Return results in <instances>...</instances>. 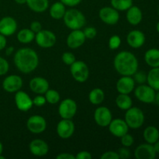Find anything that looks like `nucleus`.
Here are the masks:
<instances>
[{"label":"nucleus","mask_w":159,"mask_h":159,"mask_svg":"<svg viewBox=\"0 0 159 159\" xmlns=\"http://www.w3.org/2000/svg\"><path fill=\"white\" fill-rule=\"evenodd\" d=\"M14 64L22 73L29 74L34 71L39 65V57L34 50L28 48H20L13 57Z\"/></svg>","instance_id":"f257e3e1"},{"label":"nucleus","mask_w":159,"mask_h":159,"mask_svg":"<svg viewBox=\"0 0 159 159\" xmlns=\"http://www.w3.org/2000/svg\"><path fill=\"white\" fill-rule=\"evenodd\" d=\"M113 65L116 71L121 75L133 76L138 69V61L131 52L124 51L116 54Z\"/></svg>","instance_id":"f03ea898"},{"label":"nucleus","mask_w":159,"mask_h":159,"mask_svg":"<svg viewBox=\"0 0 159 159\" xmlns=\"http://www.w3.org/2000/svg\"><path fill=\"white\" fill-rule=\"evenodd\" d=\"M63 20L65 26L71 30L82 29L86 22L84 14L79 9L74 8L66 10Z\"/></svg>","instance_id":"7ed1b4c3"},{"label":"nucleus","mask_w":159,"mask_h":159,"mask_svg":"<svg viewBox=\"0 0 159 159\" xmlns=\"http://www.w3.org/2000/svg\"><path fill=\"white\" fill-rule=\"evenodd\" d=\"M125 122L129 128L138 129L144 124V114L142 110L138 107H130L126 110Z\"/></svg>","instance_id":"20e7f679"},{"label":"nucleus","mask_w":159,"mask_h":159,"mask_svg":"<svg viewBox=\"0 0 159 159\" xmlns=\"http://www.w3.org/2000/svg\"><path fill=\"white\" fill-rule=\"evenodd\" d=\"M70 72L73 79L78 82H85L89 76V70L82 61H75L70 65Z\"/></svg>","instance_id":"39448f33"},{"label":"nucleus","mask_w":159,"mask_h":159,"mask_svg":"<svg viewBox=\"0 0 159 159\" xmlns=\"http://www.w3.org/2000/svg\"><path fill=\"white\" fill-rule=\"evenodd\" d=\"M155 90L150 85L141 84L134 90V95L137 99L144 103H152L155 102Z\"/></svg>","instance_id":"423d86ee"},{"label":"nucleus","mask_w":159,"mask_h":159,"mask_svg":"<svg viewBox=\"0 0 159 159\" xmlns=\"http://www.w3.org/2000/svg\"><path fill=\"white\" fill-rule=\"evenodd\" d=\"M77 109L78 106L75 101L68 98L61 102L58 113L62 119H72L77 113Z\"/></svg>","instance_id":"0eeeda50"},{"label":"nucleus","mask_w":159,"mask_h":159,"mask_svg":"<svg viewBox=\"0 0 159 159\" xmlns=\"http://www.w3.org/2000/svg\"><path fill=\"white\" fill-rule=\"evenodd\" d=\"M36 43L42 48H51L54 46L57 41L56 36L52 31L41 30L40 32L36 34Z\"/></svg>","instance_id":"6e6552de"},{"label":"nucleus","mask_w":159,"mask_h":159,"mask_svg":"<svg viewBox=\"0 0 159 159\" xmlns=\"http://www.w3.org/2000/svg\"><path fill=\"white\" fill-rule=\"evenodd\" d=\"M26 127L33 134L43 133L47 128V121L42 116L33 115L27 120Z\"/></svg>","instance_id":"1a4fd4ad"},{"label":"nucleus","mask_w":159,"mask_h":159,"mask_svg":"<svg viewBox=\"0 0 159 159\" xmlns=\"http://www.w3.org/2000/svg\"><path fill=\"white\" fill-rule=\"evenodd\" d=\"M99 16L100 20L103 23L108 25H115L120 20L119 11L113 7L105 6L99 10Z\"/></svg>","instance_id":"9d476101"},{"label":"nucleus","mask_w":159,"mask_h":159,"mask_svg":"<svg viewBox=\"0 0 159 159\" xmlns=\"http://www.w3.org/2000/svg\"><path fill=\"white\" fill-rule=\"evenodd\" d=\"M94 120L97 125L102 127H108L113 120L111 111L106 107H98L94 112Z\"/></svg>","instance_id":"9b49d317"},{"label":"nucleus","mask_w":159,"mask_h":159,"mask_svg":"<svg viewBox=\"0 0 159 159\" xmlns=\"http://www.w3.org/2000/svg\"><path fill=\"white\" fill-rule=\"evenodd\" d=\"M23 86V79L17 75H10L5 78L2 82V88L6 92L9 93H16L21 89Z\"/></svg>","instance_id":"f8f14e48"},{"label":"nucleus","mask_w":159,"mask_h":159,"mask_svg":"<svg viewBox=\"0 0 159 159\" xmlns=\"http://www.w3.org/2000/svg\"><path fill=\"white\" fill-rule=\"evenodd\" d=\"M75 127L71 119H62L57 125V134L62 139H68L74 134Z\"/></svg>","instance_id":"ddd939ff"},{"label":"nucleus","mask_w":159,"mask_h":159,"mask_svg":"<svg viewBox=\"0 0 159 159\" xmlns=\"http://www.w3.org/2000/svg\"><path fill=\"white\" fill-rule=\"evenodd\" d=\"M15 103L18 110L20 111L26 112L32 108L34 106L33 99L29 95L23 91H17L15 95Z\"/></svg>","instance_id":"4468645a"},{"label":"nucleus","mask_w":159,"mask_h":159,"mask_svg":"<svg viewBox=\"0 0 159 159\" xmlns=\"http://www.w3.org/2000/svg\"><path fill=\"white\" fill-rule=\"evenodd\" d=\"M108 127L110 133L116 138H121L124 134L128 133L129 130L128 125L125 120L122 119L112 120Z\"/></svg>","instance_id":"2eb2a0df"},{"label":"nucleus","mask_w":159,"mask_h":159,"mask_svg":"<svg viewBox=\"0 0 159 159\" xmlns=\"http://www.w3.org/2000/svg\"><path fill=\"white\" fill-rule=\"evenodd\" d=\"M85 37L81 30H73L67 37V45L71 49H77L84 44Z\"/></svg>","instance_id":"dca6fc26"},{"label":"nucleus","mask_w":159,"mask_h":159,"mask_svg":"<svg viewBox=\"0 0 159 159\" xmlns=\"http://www.w3.org/2000/svg\"><path fill=\"white\" fill-rule=\"evenodd\" d=\"M116 90L120 94H130L134 90L135 82L131 76L122 75L116 82Z\"/></svg>","instance_id":"f3484780"},{"label":"nucleus","mask_w":159,"mask_h":159,"mask_svg":"<svg viewBox=\"0 0 159 159\" xmlns=\"http://www.w3.org/2000/svg\"><path fill=\"white\" fill-rule=\"evenodd\" d=\"M17 23L15 19L11 16H5L0 20V34L6 37H9L16 33Z\"/></svg>","instance_id":"a211bd4d"},{"label":"nucleus","mask_w":159,"mask_h":159,"mask_svg":"<svg viewBox=\"0 0 159 159\" xmlns=\"http://www.w3.org/2000/svg\"><path fill=\"white\" fill-rule=\"evenodd\" d=\"M156 155L154 146L148 143L140 144L134 151V156L137 159H154Z\"/></svg>","instance_id":"6ab92c4d"},{"label":"nucleus","mask_w":159,"mask_h":159,"mask_svg":"<svg viewBox=\"0 0 159 159\" xmlns=\"http://www.w3.org/2000/svg\"><path fill=\"white\" fill-rule=\"evenodd\" d=\"M29 149L34 156L42 157L46 155L49 152L48 143L42 139H34L30 143Z\"/></svg>","instance_id":"aec40b11"},{"label":"nucleus","mask_w":159,"mask_h":159,"mask_svg":"<svg viewBox=\"0 0 159 159\" xmlns=\"http://www.w3.org/2000/svg\"><path fill=\"white\" fill-rule=\"evenodd\" d=\"M145 35L144 33L138 30L130 31L127 36V42L128 45L135 49L141 48L145 43Z\"/></svg>","instance_id":"412c9836"},{"label":"nucleus","mask_w":159,"mask_h":159,"mask_svg":"<svg viewBox=\"0 0 159 159\" xmlns=\"http://www.w3.org/2000/svg\"><path fill=\"white\" fill-rule=\"evenodd\" d=\"M30 89L36 94L43 95L49 89V82L43 77L33 78L30 82Z\"/></svg>","instance_id":"4be33fe9"},{"label":"nucleus","mask_w":159,"mask_h":159,"mask_svg":"<svg viewBox=\"0 0 159 159\" xmlns=\"http://www.w3.org/2000/svg\"><path fill=\"white\" fill-rule=\"evenodd\" d=\"M127 22L133 26H137L141 22L143 18V14L141 9L136 6H132L127 10L126 15Z\"/></svg>","instance_id":"5701e85b"},{"label":"nucleus","mask_w":159,"mask_h":159,"mask_svg":"<svg viewBox=\"0 0 159 159\" xmlns=\"http://www.w3.org/2000/svg\"><path fill=\"white\" fill-rule=\"evenodd\" d=\"M144 61L152 68L159 67V50L152 48L148 50L144 54Z\"/></svg>","instance_id":"b1692460"},{"label":"nucleus","mask_w":159,"mask_h":159,"mask_svg":"<svg viewBox=\"0 0 159 159\" xmlns=\"http://www.w3.org/2000/svg\"><path fill=\"white\" fill-rule=\"evenodd\" d=\"M26 5L32 11L35 12H43L49 6L48 0H26Z\"/></svg>","instance_id":"393cba45"},{"label":"nucleus","mask_w":159,"mask_h":159,"mask_svg":"<svg viewBox=\"0 0 159 159\" xmlns=\"http://www.w3.org/2000/svg\"><path fill=\"white\" fill-rule=\"evenodd\" d=\"M66 12V7L61 2H56L50 8V15L54 20L63 19Z\"/></svg>","instance_id":"a878e982"},{"label":"nucleus","mask_w":159,"mask_h":159,"mask_svg":"<svg viewBox=\"0 0 159 159\" xmlns=\"http://www.w3.org/2000/svg\"><path fill=\"white\" fill-rule=\"evenodd\" d=\"M143 136L146 142L154 144L159 139V130L154 126H149L144 129Z\"/></svg>","instance_id":"bb28decb"},{"label":"nucleus","mask_w":159,"mask_h":159,"mask_svg":"<svg viewBox=\"0 0 159 159\" xmlns=\"http://www.w3.org/2000/svg\"><path fill=\"white\" fill-rule=\"evenodd\" d=\"M147 82L155 91L159 90V67L152 68L147 75Z\"/></svg>","instance_id":"cd10ccee"},{"label":"nucleus","mask_w":159,"mask_h":159,"mask_svg":"<svg viewBox=\"0 0 159 159\" xmlns=\"http://www.w3.org/2000/svg\"><path fill=\"white\" fill-rule=\"evenodd\" d=\"M105 99V93L103 90L99 88H96L92 90L89 94V100L93 105H100Z\"/></svg>","instance_id":"c85d7f7f"},{"label":"nucleus","mask_w":159,"mask_h":159,"mask_svg":"<svg viewBox=\"0 0 159 159\" xmlns=\"http://www.w3.org/2000/svg\"><path fill=\"white\" fill-rule=\"evenodd\" d=\"M36 34L30 29L25 28L17 34V40L21 43H30L35 39Z\"/></svg>","instance_id":"c756f323"},{"label":"nucleus","mask_w":159,"mask_h":159,"mask_svg":"<svg viewBox=\"0 0 159 159\" xmlns=\"http://www.w3.org/2000/svg\"><path fill=\"white\" fill-rule=\"evenodd\" d=\"M116 104L119 109L122 110H127L132 107L133 101L128 94L120 93L116 99Z\"/></svg>","instance_id":"7c9ffc66"},{"label":"nucleus","mask_w":159,"mask_h":159,"mask_svg":"<svg viewBox=\"0 0 159 159\" xmlns=\"http://www.w3.org/2000/svg\"><path fill=\"white\" fill-rule=\"evenodd\" d=\"M110 3L117 11H127L133 6V0H110Z\"/></svg>","instance_id":"2f4dec72"},{"label":"nucleus","mask_w":159,"mask_h":159,"mask_svg":"<svg viewBox=\"0 0 159 159\" xmlns=\"http://www.w3.org/2000/svg\"><path fill=\"white\" fill-rule=\"evenodd\" d=\"M45 94V98H46L47 102L50 104H56L59 102L61 99L60 94L57 91L54 89H48Z\"/></svg>","instance_id":"473e14b6"},{"label":"nucleus","mask_w":159,"mask_h":159,"mask_svg":"<svg viewBox=\"0 0 159 159\" xmlns=\"http://www.w3.org/2000/svg\"><path fill=\"white\" fill-rule=\"evenodd\" d=\"M121 44V39L118 35H113L109 40V48L111 50H116Z\"/></svg>","instance_id":"72a5a7b5"},{"label":"nucleus","mask_w":159,"mask_h":159,"mask_svg":"<svg viewBox=\"0 0 159 159\" xmlns=\"http://www.w3.org/2000/svg\"><path fill=\"white\" fill-rule=\"evenodd\" d=\"M134 76V80L135 82L138 84H144V82H147V75L145 74V72L143 71H137L133 75Z\"/></svg>","instance_id":"f704fd0d"},{"label":"nucleus","mask_w":159,"mask_h":159,"mask_svg":"<svg viewBox=\"0 0 159 159\" xmlns=\"http://www.w3.org/2000/svg\"><path fill=\"white\" fill-rule=\"evenodd\" d=\"M120 138V142L122 145L126 148L130 147L134 144V139L133 136L128 133H127Z\"/></svg>","instance_id":"c9c22d12"},{"label":"nucleus","mask_w":159,"mask_h":159,"mask_svg":"<svg viewBox=\"0 0 159 159\" xmlns=\"http://www.w3.org/2000/svg\"><path fill=\"white\" fill-rule=\"evenodd\" d=\"M62 61L67 65H71L76 61L75 57L71 52H65L62 54Z\"/></svg>","instance_id":"e433bc0d"},{"label":"nucleus","mask_w":159,"mask_h":159,"mask_svg":"<svg viewBox=\"0 0 159 159\" xmlns=\"http://www.w3.org/2000/svg\"><path fill=\"white\" fill-rule=\"evenodd\" d=\"M82 31H83L85 38L87 39H93L94 37H96V35H97V30H96V28L93 27V26H88V27H85Z\"/></svg>","instance_id":"4c0bfd02"},{"label":"nucleus","mask_w":159,"mask_h":159,"mask_svg":"<svg viewBox=\"0 0 159 159\" xmlns=\"http://www.w3.org/2000/svg\"><path fill=\"white\" fill-rule=\"evenodd\" d=\"M9 65L7 61L0 57V76L4 75L9 71Z\"/></svg>","instance_id":"58836bf2"},{"label":"nucleus","mask_w":159,"mask_h":159,"mask_svg":"<svg viewBox=\"0 0 159 159\" xmlns=\"http://www.w3.org/2000/svg\"><path fill=\"white\" fill-rule=\"evenodd\" d=\"M46 102L47 100L45 96H43L40 94H38V96H35L34 98V99H33V103H34V105L38 107H43V106H44L46 104Z\"/></svg>","instance_id":"ea45409f"},{"label":"nucleus","mask_w":159,"mask_h":159,"mask_svg":"<svg viewBox=\"0 0 159 159\" xmlns=\"http://www.w3.org/2000/svg\"><path fill=\"white\" fill-rule=\"evenodd\" d=\"M101 159H120L118 153L113 151H109L102 154L100 157Z\"/></svg>","instance_id":"a19ab883"},{"label":"nucleus","mask_w":159,"mask_h":159,"mask_svg":"<svg viewBox=\"0 0 159 159\" xmlns=\"http://www.w3.org/2000/svg\"><path fill=\"white\" fill-rule=\"evenodd\" d=\"M117 153L120 159H127L130 157V152L126 147L120 148Z\"/></svg>","instance_id":"79ce46f5"},{"label":"nucleus","mask_w":159,"mask_h":159,"mask_svg":"<svg viewBox=\"0 0 159 159\" xmlns=\"http://www.w3.org/2000/svg\"><path fill=\"white\" fill-rule=\"evenodd\" d=\"M30 29L34 33V34H37L38 32H40L42 29V25L41 23L39 21H34L31 23L30 24Z\"/></svg>","instance_id":"37998d69"},{"label":"nucleus","mask_w":159,"mask_h":159,"mask_svg":"<svg viewBox=\"0 0 159 159\" xmlns=\"http://www.w3.org/2000/svg\"><path fill=\"white\" fill-rule=\"evenodd\" d=\"M93 158L91 153H89L87 151H82L79 152L77 155H75V159H91Z\"/></svg>","instance_id":"c03bdc74"},{"label":"nucleus","mask_w":159,"mask_h":159,"mask_svg":"<svg viewBox=\"0 0 159 159\" xmlns=\"http://www.w3.org/2000/svg\"><path fill=\"white\" fill-rule=\"evenodd\" d=\"M82 1V0H61V2L65 5V6H69V7H75L81 3Z\"/></svg>","instance_id":"a18cd8bd"},{"label":"nucleus","mask_w":159,"mask_h":159,"mask_svg":"<svg viewBox=\"0 0 159 159\" xmlns=\"http://www.w3.org/2000/svg\"><path fill=\"white\" fill-rule=\"evenodd\" d=\"M57 159H75V156L71 153H60L56 156Z\"/></svg>","instance_id":"49530a36"},{"label":"nucleus","mask_w":159,"mask_h":159,"mask_svg":"<svg viewBox=\"0 0 159 159\" xmlns=\"http://www.w3.org/2000/svg\"><path fill=\"white\" fill-rule=\"evenodd\" d=\"M6 43H7L6 37L0 34V51L5 49V48L6 47Z\"/></svg>","instance_id":"de8ad7c7"},{"label":"nucleus","mask_w":159,"mask_h":159,"mask_svg":"<svg viewBox=\"0 0 159 159\" xmlns=\"http://www.w3.org/2000/svg\"><path fill=\"white\" fill-rule=\"evenodd\" d=\"M13 52H14V48L12 46L8 47V48L6 49V54L7 56L11 55V54H12Z\"/></svg>","instance_id":"09e8293b"},{"label":"nucleus","mask_w":159,"mask_h":159,"mask_svg":"<svg viewBox=\"0 0 159 159\" xmlns=\"http://www.w3.org/2000/svg\"><path fill=\"white\" fill-rule=\"evenodd\" d=\"M153 146H154V148H155V152H156L157 154H159V139L155 143V144H154Z\"/></svg>","instance_id":"8fccbe9b"},{"label":"nucleus","mask_w":159,"mask_h":159,"mask_svg":"<svg viewBox=\"0 0 159 159\" xmlns=\"http://www.w3.org/2000/svg\"><path fill=\"white\" fill-rule=\"evenodd\" d=\"M155 102H156L157 105L159 106V90L158 93L155 94Z\"/></svg>","instance_id":"3c124183"},{"label":"nucleus","mask_w":159,"mask_h":159,"mask_svg":"<svg viewBox=\"0 0 159 159\" xmlns=\"http://www.w3.org/2000/svg\"><path fill=\"white\" fill-rule=\"evenodd\" d=\"M14 1L19 5H23V4H26V0H14Z\"/></svg>","instance_id":"603ef678"},{"label":"nucleus","mask_w":159,"mask_h":159,"mask_svg":"<svg viewBox=\"0 0 159 159\" xmlns=\"http://www.w3.org/2000/svg\"><path fill=\"white\" fill-rule=\"evenodd\" d=\"M2 152H3V145L2 144L1 141H0V155L2 154Z\"/></svg>","instance_id":"864d4df0"},{"label":"nucleus","mask_w":159,"mask_h":159,"mask_svg":"<svg viewBox=\"0 0 159 159\" xmlns=\"http://www.w3.org/2000/svg\"><path fill=\"white\" fill-rule=\"evenodd\" d=\"M156 30H157V32L159 34V21L158 22V23H157V25H156Z\"/></svg>","instance_id":"5fc2aeb1"},{"label":"nucleus","mask_w":159,"mask_h":159,"mask_svg":"<svg viewBox=\"0 0 159 159\" xmlns=\"http://www.w3.org/2000/svg\"><path fill=\"white\" fill-rule=\"evenodd\" d=\"M6 158H5L4 156H2V155H0V159H5Z\"/></svg>","instance_id":"6e6d98bb"},{"label":"nucleus","mask_w":159,"mask_h":159,"mask_svg":"<svg viewBox=\"0 0 159 159\" xmlns=\"http://www.w3.org/2000/svg\"><path fill=\"white\" fill-rule=\"evenodd\" d=\"M158 16H159V9H158Z\"/></svg>","instance_id":"4d7b16f0"}]
</instances>
